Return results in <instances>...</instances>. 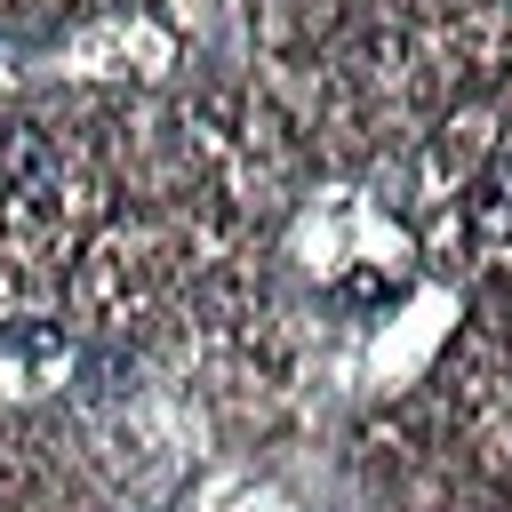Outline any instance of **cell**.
Returning <instances> with one entry per match:
<instances>
[{
  "label": "cell",
  "mask_w": 512,
  "mask_h": 512,
  "mask_svg": "<svg viewBox=\"0 0 512 512\" xmlns=\"http://www.w3.org/2000/svg\"><path fill=\"white\" fill-rule=\"evenodd\" d=\"M0 208L8 216H56L64 208V152L40 128L0 136Z\"/></svg>",
  "instance_id": "obj_1"
}]
</instances>
